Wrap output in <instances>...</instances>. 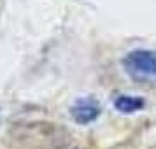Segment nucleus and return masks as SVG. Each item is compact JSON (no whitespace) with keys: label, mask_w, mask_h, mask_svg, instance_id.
Masks as SVG:
<instances>
[{"label":"nucleus","mask_w":156,"mask_h":149,"mask_svg":"<svg viewBox=\"0 0 156 149\" xmlns=\"http://www.w3.org/2000/svg\"><path fill=\"white\" fill-rule=\"evenodd\" d=\"M125 70L137 81H156V53L147 49H137L128 53L123 60Z\"/></svg>","instance_id":"1"},{"label":"nucleus","mask_w":156,"mask_h":149,"mask_svg":"<svg viewBox=\"0 0 156 149\" xmlns=\"http://www.w3.org/2000/svg\"><path fill=\"white\" fill-rule=\"evenodd\" d=\"M72 119L79 125H88L100 116V104L93 98H81L77 100L70 109Z\"/></svg>","instance_id":"2"},{"label":"nucleus","mask_w":156,"mask_h":149,"mask_svg":"<svg viewBox=\"0 0 156 149\" xmlns=\"http://www.w3.org/2000/svg\"><path fill=\"white\" fill-rule=\"evenodd\" d=\"M114 105L123 114H133L144 107V100L139 98V97H132V95H121L116 98Z\"/></svg>","instance_id":"3"}]
</instances>
